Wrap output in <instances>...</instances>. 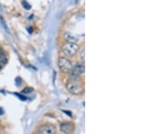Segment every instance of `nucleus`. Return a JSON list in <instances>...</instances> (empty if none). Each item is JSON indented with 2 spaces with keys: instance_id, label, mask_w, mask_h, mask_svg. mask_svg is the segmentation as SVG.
I'll use <instances>...</instances> for the list:
<instances>
[{
  "instance_id": "14",
  "label": "nucleus",
  "mask_w": 152,
  "mask_h": 134,
  "mask_svg": "<svg viewBox=\"0 0 152 134\" xmlns=\"http://www.w3.org/2000/svg\"><path fill=\"white\" fill-rule=\"evenodd\" d=\"M1 69V65H0V69Z\"/></svg>"
},
{
  "instance_id": "5",
  "label": "nucleus",
  "mask_w": 152,
  "mask_h": 134,
  "mask_svg": "<svg viewBox=\"0 0 152 134\" xmlns=\"http://www.w3.org/2000/svg\"><path fill=\"white\" fill-rule=\"evenodd\" d=\"M60 130L66 134H71L75 131V125L72 123H63L60 125Z\"/></svg>"
},
{
  "instance_id": "8",
  "label": "nucleus",
  "mask_w": 152,
  "mask_h": 134,
  "mask_svg": "<svg viewBox=\"0 0 152 134\" xmlns=\"http://www.w3.org/2000/svg\"><path fill=\"white\" fill-rule=\"evenodd\" d=\"M73 69L81 75V73H84V72H85V65L83 63L78 62L75 66H73Z\"/></svg>"
},
{
  "instance_id": "11",
  "label": "nucleus",
  "mask_w": 152,
  "mask_h": 134,
  "mask_svg": "<svg viewBox=\"0 0 152 134\" xmlns=\"http://www.w3.org/2000/svg\"><path fill=\"white\" fill-rule=\"evenodd\" d=\"M22 6H24V8L26 10H29V9H30V8H31L29 4H28L26 1H22Z\"/></svg>"
},
{
  "instance_id": "2",
  "label": "nucleus",
  "mask_w": 152,
  "mask_h": 134,
  "mask_svg": "<svg viewBox=\"0 0 152 134\" xmlns=\"http://www.w3.org/2000/svg\"><path fill=\"white\" fill-rule=\"evenodd\" d=\"M79 49V46L77 44L66 43L61 47L62 52L67 56H73L75 55Z\"/></svg>"
},
{
  "instance_id": "4",
  "label": "nucleus",
  "mask_w": 152,
  "mask_h": 134,
  "mask_svg": "<svg viewBox=\"0 0 152 134\" xmlns=\"http://www.w3.org/2000/svg\"><path fill=\"white\" fill-rule=\"evenodd\" d=\"M56 130V127L53 125L46 124L39 128L38 134H55Z\"/></svg>"
},
{
  "instance_id": "9",
  "label": "nucleus",
  "mask_w": 152,
  "mask_h": 134,
  "mask_svg": "<svg viewBox=\"0 0 152 134\" xmlns=\"http://www.w3.org/2000/svg\"><path fill=\"white\" fill-rule=\"evenodd\" d=\"M0 62L3 64L7 62V58H6V55L3 53H2L1 51H0Z\"/></svg>"
},
{
  "instance_id": "3",
  "label": "nucleus",
  "mask_w": 152,
  "mask_h": 134,
  "mask_svg": "<svg viewBox=\"0 0 152 134\" xmlns=\"http://www.w3.org/2000/svg\"><path fill=\"white\" fill-rule=\"evenodd\" d=\"M58 67L60 71L63 73H69L73 69V65L66 58L61 57L58 59Z\"/></svg>"
},
{
  "instance_id": "13",
  "label": "nucleus",
  "mask_w": 152,
  "mask_h": 134,
  "mask_svg": "<svg viewBox=\"0 0 152 134\" xmlns=\"http://www.w3.org/2000/svg\"><path fill=\"white\" fill-rule=\"evenodd\" d=\"M4 113V111H3V109L1 108V107H0V115H3Z\"/></svg>"
},
{
  "instance_id": "1",
  "label": "nucleus",
  "mask_w": 152,
  "mask_h": 134,
  "mask_svg": "<svg viewBox=\"0 0 152 134\" xmlns=\"http://www.w3.org/2000/svg\"><path fill=\"white\" fill-rule=\"evenodd\" d=\"M66 87L70 94L73 95H80L84 92V87L79 82L68 81Z\"/></svg>"
},
{
  "instance_id": "6",
  "label": "nucleus",
  "mask_w": 152,
  "mask_h": 134,
  "mask_svg": "<svg viewBox=\"0 0 152 134\" xmlns=\"http://www.w3.org/2000/svg\"><path fill=\"white\" fill-rule=\"evenodd\" d=\"M68 74H69L70 81L79 82L80 80H81V75L74 71L73 69H72L71 71L69 72Z\"/></svg>"
},
{
  "instance_id": "12",
  "label": "nucleus",
  "mask_w": 152,
  "mask_h": 134,
  "mask_svg": "<svg viewBox=\"0 0 152 134\" xmlns=\"http://www.w3.org/2000/svg\"><path fill=\"white\" fill-rule=\"evenodd\" d=\"M80 57H81L82 61L84 62V61H85V51L83 50L82 51V53L81 54V56H80Z\"/></svg>"
},
{
  "instance_id": "10",
  "label": "nucleus",
  "mask_w": 152,
  "mask_h": 134,
  "mask_svg": "<svg viewBox=\"0 0 152 134\" xmlns=\"http://www.w3.org/2000/svg\"><path fill=\"white\" fill-rule=\"evenodd\" d=\"M32 91H33L32 88L30 87H26L22 91V94H30V93H31Z\"/></svg>"
},
{
  "instance_id": "7",
  "label": "nucleus",
  "mask_w": 152,
  "mask_h": 134,
  "mask_svg": "<svg viewBox=\"0 0 152 134\" xmlns=\"http://www.w3.org/2000/svg\"><path fill=\"white\" fill-rule=\"evenodd\" d=\"M64 39L66 41L67 43H70V44H77L78 39L75 36H74L73 35H72L70 33H66L64 34Z\"/></svg>"
}]
</instances>
